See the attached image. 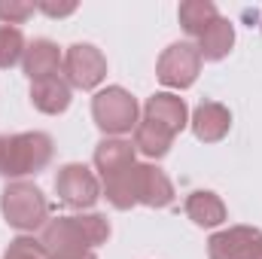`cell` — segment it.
<instances>
[{"label": "cell", "instance_id": "6da1fadb", "mask_svg": "<svg viewBox=\"0 0 262 259\" xmlns=\"http://www.w3.org/2000/svg\"><path fill=\"white\" fill-rule=\"evenodd\" d=\"M107 238H110V220L104 213L55 217L40 232V244H43L49 259H64L95 250V247L107 244Z\"/></svg>", "mask_w": 262, "mask_h": 259}, {"label": "cell", "instance_id": "7a4b0ae2", "mask_svg": "<svg viewBox=\"0 0 262 259\" xmlns=\"http://www.w3.org/2000/svg\"><path fill=\"white\" fill-rule=\"evenodd\" d=\"M55 143L46 131H21V134H0V177L21 180L40 174L52 162Z\"/></svg>", "mask_w": 262, "mask_h": 259}, {"label": "cell", "instance_id": "3957f363", "mask_svg": "<svg viewBox=\"0 0 262 259\" xmlns=\"http://www.w3.org/2000/svg\"><path fill=\"white\" fill-rule=\"evenodd\" d=\"M0 210L18 232H34L49 223V198L31 180H9L0 192Z\"/></svg>", "mask_w": 262, "mask_h": 259}, {"label": "cell", "instance_id": "277c9868", "mask_svg": "<svg viewBox=\"0 0 262 259\" xmlns=\"http://www.w3.org/2000/svg\"><path fill=\"white\" fill-rule=\"evenodd\" d=\"M137 98L122 85H107L92 98V119L107 137H119L137 128Z\"/></svg>", "mask_w": 262, "mask_h": 259}, {"label": "cell", "instance_id": "5b68a950", "mask_svg": "<svg viewBox=\"0 0 262 259\" xmlns=\"http://www.w3.org/2000/svg\"><path fill=\"white\" fill-rule=\"evenodd\" d=\"M201 73V55H198V46L183 40V43H171L162 55H159V64H156V76L162 85L168 89H189Z\"/></svg>", "mask_w": 262, "mask_h": 259}, {"label": "cell", "instance_id": "8992f818", "mask_svg": "<svg viewBox=\"0 0 262 259\" xmlns=\"http://www.w3.org/2000/svg\"><path fill=\"white\" fill-rule=\"evenodd\" d=\"M64 79L70 82V89H98L107 76V58L98 46L92 43H73L64 52Z\"/></svg>", "mask_w": 262, "mask_h": 259}, {"label": "cell", "instance_id": "52a82bcc", "mask_svg": "<svg viewBox=\"0 0 262 259\" xmlns=\"http://www.w3.org/2000/svg\"><path fill=\"white\" fill-rule=\"evenodd\" d=\"M55 192L67 207L89 210L101 198V180L95 177L92 168H85L79 162H70V165H61L58 174H55Z\"/></svg>", "mask_w": 262, "mask_h": 259}, {"label": "cell", "instance_id": "ba28073f", "mask_svg": "<svg viewBox=\"0 0 262 259\" xmlns=\"http://www.w3.org/2000/svg\"><path fill=\"white\" fill-rule=\"evenodd\" d=\"M134 198L137 204H146V207H171L174 183L152 162H137L134 165Z\"/></svg>", "mask_w": 262, "mask_h": 259}, {"label": "cell", "instance_id": "9c48e42d", "mask_svg": "<svg viewBox=\"0 0 262 259\" xmlns=\"http://www.w3.org/2000/svg\"><path fill=\"white\" fill-rule=\"evenodd\" d=\"M256 226H229L223 232H213L207 241V256L210 259H250L253 244L259 241Z\"/></svg>", "mask_w": 262, "mask_h": 259}, {"label": "cell", "instance_id": "30bf717a", "mask_svg": "<svg viewBox=\"0 0 262 259\" xmlns=\"http://www.w3.org/2000/svg\"><path fill=\"white\" fill-rule=\"evenodd\" d=\"M143 119L162 125L165 131H171L174 137L189 125V110H186V101L171 95V92H156L152 98H146L143 104Z\"/></svg>", "mask_w": 262, "mask_h": 259}, {"label": "cell", "instance_id": "8fae6325", "mask_svg": "<svg viewBox=\"0 0 262 259\" xmlns=\"http://www.w3.org/2000/svg\"><path fill=\"white\" fill-rule=\"evenodd\" d=\"M189 125H192V134L201 143H220L229 134V128H232V113L220 101H201L192 110Z\"/></svg>", "mask_w": 262, "mask_h": 259}, {"label": "cell", "instance_id": "7c38bea8", "mask_svg": "<svg viewBox=\"0 0 262 259\" xmlns=\"http://www.w3.org/2000/svg\"><path fill=\"white\" fill-rule=\"evenodd\" d=\"M134 153H137V149H134L131 140H122V137H104V140L95 146V156H92L95 171L101 174V180H110V177L128 171L131 165L137 162Z\"/></svg>", "mask_w": 262, "mask_h": 259}, {"label": "cell", "instance_id": "4fadbf2b", "mask_svg": "<svg viewBox=\"0 0 262 259\" xmlns=\"http://www.w3.org/2000/svg\"><path fill=\"white\" fill-rule=\"evenodd\" d=\"M61 64H64V55H61L58 43H52V40H34V43H28L25 58H21L25 76L31 82L46 79V76H58V67Z\"/></svg>", "mask_w": 262, "mask_h": 259}, {"label": "cell", "instance_id": "5bb4252c", "mask_svg": "<svg viewBox=\"0 0 262 259\" xmlns=\"http://www.w3.org/2000/svg\"><path fill=\"white\" fill-rule=\"evenodd\" d=\"M70 82L64 76H46V79H37L31 82V104L46 113V116H58L70 107Z\"/></svg>", "mask_w": 262, "mask_h": 259}, {"label": "cell", "instance_id": "9a60e30c", "mask_svg": "<svg viewBox=\"0 0 262 259\" xmlns=\"http://www.w3.org/2000/svg\"><path fill=\"white\" fill-rule=\"evenodd\" d=\"M232 46H235V28L223 15L213 18L204 28V34L198 37V55H201V61H223L232 52Z\"/></svg>", "mask_w": 262, "mask_h": 259}, {"label": "cell", "instance_id": "2e32d148", "mask_svg": "<svg viewBox=\"0 0 262 259\" xmlns=\"http://www.w3.org/2000/svg\"><path fill=\"white\" fill-rule=\"evenodd\" d=\"M183 210H186V217L195 226H201V229H216V226L226 223V204H223L220 195L210 192V189H195V192L186 198Z\"/></svg>", "mask_w": 262, "mask_h": 259}, {"label": "cell", "instance_id": "e0dca14e", "mask_svg": "<svg viewBox=\"0 0 262 259\" xmlns=\"http://www.w3.org/2000/svg\"><path fill=\"white\" fill-rule=\"evenodd\" d=\"M171 143H174V134H171V131H165L162 125H156V122H149V119L137 122V128H134V149L143 153L146 159H162V156H168V153H171Z\"/></svg>", "mask_w": 262, "mask_h": 259}, {"label": "cell", "instance_id": "ac0fdd59", "mask_svg": "<svg viewBox=\"0 0 262 259\" xmlns=\"http://www.w3.org/2000/svg\"><path fill=\"white\" fill-rule=\"evenodd\" d=\"M177 15H180V25H183V31H186L189 37H201L204 28H207L213 18H220L216 6H213L210 0H183Z\"/></svg>", "mask_w": 262, "mask_h": 259}, {"label": "cell", "instance_id": "d6986e66", "mask_svg": "<svg viewBox=\"0 0 262 259\" xmlns=\"http://www.w3.org/2000/svg\"><path fill=\"white\" fill-rule=\"evenodd\" d=\"M25 34L21 28H12V25H0V70H9L12 64H18L25 58Z\"/></svg>", "mask_w": 262, "mask_h": 259}, {"label": "cell", "instance_id": "ffe728a7", "mask_svg": "<svg viewBox=\"0 0 262 259\" xmlns=\"http://www.w3.org/2000/svg\"><path fill=\"white\" fill-rule=\"evenodd\" d=\"M3 259H49L40 238H31V235H18L9 241V247L3 250Z\"/></svg>", "mask_w": 262, "mask_h": 259}, {"label": "cell", "instance_id": "44dd1931", "mask_svg": "<svg viewBox=\"0 0 262 259\" xmlns=\"http://www.w3.org/2000/svg\"><path fill=\"white\" fill-rule=\"evenodd\" d=\"M37 12V3H28V0H0V25H25L31 15Z\"/></svg>", "mask_w": 262, "mask_h": 259}, {"label": "cell", "instance_id": "7402d4cb", "mask_svg": "<svg viewBox=\"0 0 262 259\" xmlns=\"http://www.w3.org/2000/svg\"><path fill=\"white\" fill-rule=\"evenodd\" d=\"M37 9L46 12L49 18H64V15L76 12V3H49V0H43V3H37Z\"/></svg>", "mask_w": 262, "mask_h": 259}, {"label": "cell", "instance_id": "603a6c76", "mask_svg": "<svg viewBox=\"0 0 262 259\" xmlns=\"http://www.w3.org/2000/svg\"><path fill=\"white\" fill-rule=\"evenodd\" d=\"M250 259H262V235H259V241L253 244V250H250Z\"/></svg>", "mask_w": 262, "mask_h": 259}, {"label": "cell", "instance_id": "cb8c5ba5", "mask_svg": "<svg viewBox=\"0 0 262 259\" xmlns=\"http://www.w3.org/2000/svg\"><path fill=\"white\" fill-rule=\"evenodd\" d=\"M64 259H98L95 250H85V253H76V256H64Z\"/></svg>", "mask_w": 262, "mask_h": 259}]
</instances>
